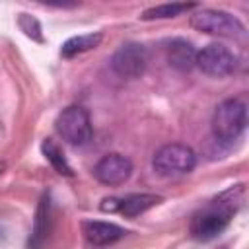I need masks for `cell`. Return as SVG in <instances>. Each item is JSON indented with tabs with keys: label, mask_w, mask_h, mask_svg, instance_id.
<instances>
[{
	"label": "cell",
	"mask_w": 249,
	"mask_h": 249,
	"mask_svg": "<svg viewBox=\"0 0 249 249\" xmlns=\"http://www.w3.org/2000/svg\"><path fill=\"white\" fill-rule=\"evenodd\" d=\"M243 185H235L228 191H224L218 198H214L206 208L196 212L191 218V235L198 241H208L214 239L218 233H222L233 214L239 210L243 202Z\"/></svg>",
	"instance_id": "obj_1"
},
{
	"label": "cell",
	"mask_w": 249,
	"mask_h": 249,
	"mask_svg": "<svg viewBox=\"0 0 249 249\" xmlns=\"http://www.w3.org/2000/svg\"><path fill=\"white\" fill-rule=\"evenodd\" d=\"M247 126V103L231 97L216 105L212 113V132L222 142H231L241 136Z\"/></svg>",
	"instance_id": "obj_2"
},
{
	"label": "cell",
	"mask_w": 249,
	"mask_h": 249,
	"mask_svg": "<svg viewBox=\"0 0 249 249\" xmlns=\"http://www.w3.org/2000/svg\"><path fill=\"white\" fill-rule=\"evenodd\" d=\"M189 23L196 31H202L208 35L230 37V39H243L247 35L245 25L235 16H231L230 12H224V10H212V8L196 10L191 14Z\"/></svg>",
	"instance_id": "obj_3"
},
{
	"label": "cell",
	"mask_w": 249,
	"mask_h": 249,
	"mask_svg": "<svg viewBox=\"0 0 249 249\" xmlns=\"http://www.w3.org/2000/svg\"><path fill=\"white\" fill-rule=\"evenodd\" d=\"M152 165L161 177H181L195 169L196 154L185 144H165L154 154Z\"/></svg>",
	"instance_id": "obj_4"
},
{
	"label": "cell",
	"mask_w": 249,
	"mask_h": 249,
	"mask_svg": "<svg viewBox=\"0 0 249 249\" xmlns=\"http://www.w3.org/2000/svg\"><path fill=\"white\" fill-rule=\"evenodd\" d=\"M56 130L64 142L72 146H84L91 140L93 128L88 111L82 105H70L56 117Z\"/></svg>",
	"instance_id": "obj_5"
},
{
	"label": "cell",
	"mask_w": 249,
	"mask_h": 249,
	"mask_svg": "<svg viewBox=\"0 0 249 249\" xmlns=\"http://www.w3.org/2000/svg\"><path fill=\"white\" fill-rule=\"evenodd\" d=\"M198 70L210 78H226L230 76L237 66V56L220 43H210L202 51H196V62Z\"/></svg>",
	"instance_id": "obj_6"
},
{
	"label": "cell",
	"mask_w": 249,
	"mask_h": 249,
	"mask_svg": "<svg viewBox=\"0 0 249 249\" xmlns=\"http://www.w3.org/2000/svg\"><path fill=\"white\" fill-rule=\"evenodd\" d=\"M148 66V51L140 43H123L111 56V68L124 80L140 78Z\"/></svg>",
	"instance_id": "obj_7"
},
{
	"label": "cell",
	"mask_w": 249,
	"mask_h": 249,
	"mask_svg": "<svg viewBox=\"0 0 249 249\" xmlns=\"http://www.w3.org/2000/svg\"><path fill=\"white\" fill-rule=\"evenodd\" d=\"M130 175H132V161L121 154H107L93 167V177L109 187L126 183Z\"/></svg>",
	"instance_id": "obj_8"
},
{
	"label": "cell",
	"mask_w": 249,
	"mask_h": 249,
	"mask_svg": "<svg viewBox=\"0 0 249 249\" xmlns=\"http://www.w3.org/2000/svg\"><path fill=\"white\" fill-rule=\"evenodd\" d=\"M84 228V235L89 243L103 247V245H111L119 239H123L126 235V230L113 224V222H97V220H88L82 224Z\"/></svg>",
	"instance_id": "obj_9"
},
{
	"label": "cell",
	"mask_w": 249,
	"mask_h": 249,
	"mask_svg": "<svg viewBox=\"0 0 249 249\" xmlns=\"http://www.w3.org/2000/svg\"><path fill=\"white\" fill-rule=\"evenodd\" d=\"M51 196L43 195L35 212V220H33V230L29 235V249H43L49 233H51Z\"/></svg>",
	"instance_id": "obj_10"
},
{
	"label": "cell",
	"mask_w": 249,
	"mask_h": 249,
	"mask_svg": "<svg viewBox=\"0 0 249 249\" xmlns=\"http://www.w3.org/2000/svg\"><path fill=\"white\" fill-rule=\"evenodd\" d=\"M167 62L179 72H189L196 62V49L185 39H173L167 45Z\"/></svg>",
	"instance_id": "obj_11"
},
{
	"label": "cell",
	"mask_w": 249,
	"mask_h": 249,
	"mask_svg": "<svg viewBox=\"0 0 249 249\" xmlns=\"http://www.w3.org/2000/svg\"><path fill=\"white\" fill-rule=\"evenodd\" d=\"M160 202H161V196H158V195L138 193V195H130V196L121 198L119 200V212L124 214V216H128V218H134V216H140L146 210L154 208Z\"/></svg>",
	"instance_id": "obj_12"
},
{
	"label": "cell",
	"mask_w": 249,
	"mask_h": 249,
	"mask_svg": "<svg viewBox=\"0 0 249 249\" xmlns=\"http://www.w3.org/2000/svg\"><path fill=\"white\" fill-rule=\"evenodd\" d=\"M103 35L101 33H84V35H76V37H70L62 49H60V54L64 58H72L80 53H86V51H91L95 49L99 43H101Z\"/></svg>",
	"instance_id": "obj_13"
},
{
	"label": "cell",
	"mask_w": 249,
	"mask_h": 249,
	"mask_svg": "<svg viewBox=\"0 0 249 249\" xmlns=\"http://www.w3.org/2000/svg\"><path fill=\"white\" fill-rule=\"evenodd\" d=\"M41 152H43V156L47 158V161L54 167L56 173L66 175V177L72 175V167L68 165V161H66L62 150L58 148V144H56L53 138H45V140H43V144H41Z\"/></svg>",
	"instance_id": "obj_14"
},
{
	"label": "cell",
	"mask_w": 249,
	"mask_h": 249,
	"mask_svg": "<svg viewBox=\"0 0 249 249\" xmlns=\"http://www.w3.org/2000/svg\"><path fill=\"white\" fill-rule=\"evenodd\" d=\"M195 4H183V2H171V4H160L154 8H148L146 12H142V19H165V18H175L183 12L193 10Z\"/></svg>",
	"instance_id": "obj_15"
},
{
	"label": "cell",
	"mask_w": 249,
	"mask_h": 249,
	"mask_svg": "<svg viewBox=\"0 0 249 249\" xmlns=\"http://www.w3.org/2000/svg\"><path fill=\"white\" fill-rule=\"evenodd\" d=\"M18 25H19V29L27 35V37H31L33 41H43V33H41V25H39V21L33 18V16H29V14H19V18H18Z\"/></svg>",
	"instance_id": "obj_16"
},
{
	"label": "cell",
	"mask_w": 249,
	"mask_h": 249,
	"mask_svg": "<svg viewBox=\"0 0 249 249\" xmlns=\"http://www.w3.org/2000/svg\"><path fill=\"white\" fill-rule=\"evenodd\" d=\"M4 169H6V163H4V161H0V175L4 173Z\"/></svg>",
	"instance_id": "obj_17"
},
{
	"label": "cell",
	"mask_w": 249,
	"mask_h": 249,
	"mask_svg": "<svg viewBox=\"0 0 249 249\" xmlns=\"http://www.w3.org/2000/svg\"><path fill=\"white\" fill-rule=\"evenodd\" d=\"M216 249H228V247H224V245H222V247H216Z\"/></svg>",
	"instance_id": "obj_18"
}]
</instances>
